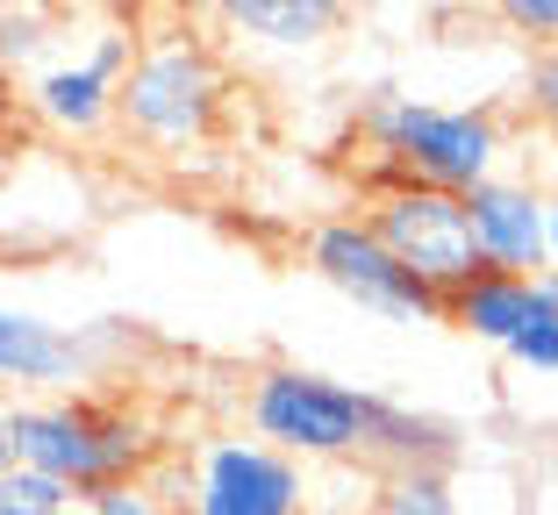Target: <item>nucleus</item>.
I'll use <instances>...</instances> for the list:
<instances>
[{"mask_svg":"<svg viewBox=\"0 0 558 515\" xmlns=\"http://www.w3.org/2000/svg\"><path fill=\"white\" fill-rule=\"evenodd\" d=\"M8 451L22 473L72 487V501L100 487H136L158 466V430L136 416L130 401L100 394H44L8 408Z\"/></svg>","mask_w":558,"mask_h":515,"instance_id":"1","label":"nucleus"},{"mask_svg":"<svg viewBox=\"0 0 558 515\" xmlns=\"http://www.w3.org/2000/svg\"><path fill=\"white\" fill-rule=\"evenodd\" d=\"M222 115H230V65L194 29H165L136 44L130 72L116 79V122L150 150L215 144Z\"/></svg>","mask_w":558,"mask_h":515,"instance_id":"2","label":"nucleus"},{"mask_svg":"<svg viewBox=\"0 0 558 515\" xmlns=\"http://www.w3.org/2000/svg\"><path fill=\"white\" fill-rule=\"evenodd\" d=\"M359 130L379 150V165H395L415 186H444V194H473L501 165V122L487 108H437L415 94H379L365 100Z\"/></svg>","mask_w":558,"mask_h":515,"instance_id":"3","label":"nucleus"},{"mask_svg":"<svg viewBox=\"0 0 558 515\" xmlns=\"http://www.w3.org/2000/svg\"><path fill=\"white\" fill-rule=\"evenodd\" d=\"M373 408L379 394L365 387H344L329 372H308V366H265L244 394V416H251V437L272 444L279 458H359L373 444Z\"/></svg>","mask_w":558,"mask_h":515,"instance_id":"4","label":"nucleus"},{"mask_svg":"<svg viewBox=\"0 0 558 515\" xmlns=\"http://www.w3.org/2000/svg\"><path fill=\"white\" fill-rule=\"evenodd\" d=\"M373 208H365V230L387 244L401 272L429 286V294H451V286L480 280V250H473V222H465V194H444V186H415L395 165H379L373 180Z\"/></svg>","mask_w":558,"mask_h":515,"instance_id":"5","label":"nucleus"},{"mask_svg":"<svg viewBox=\"0 0 558 515\" xmlns=\"http://www.w3.org/2000/svg\"><path fill=\"white\" fill-rule=\"evenodd\" d=\"M301 250H308V266L323 272L337 294L359 301L365 316H379V322H444V294H429L415 272H401L395 258H387V244H379L359 216L315 222Z\"/></svg>","mask_w":558,"mask_h":515,"instance_id":"6","label":"nucleus"},{"mask_svg":"<svg viewBox=\"0 0 558 515\" xmlns=\"http://www.w3.org/2000/svg\"><path fill=\"white\" fill-rule=\"evenodd\" d=\"M308 480L258 437H215L186 466V515H301Z\"/></svg>","mask_w":558,"mask_h":515,"instance_id":"7","label":"nucleus"},{"mask_svg":"<svg viewBox=\"0 0 558 515\" xmlns=\"http://www.w3.org/2000/svg\"><path fill=\"white\" fill-rule=\"evenodd\" d=\"M116 344V330H65V322L36 316L0 301V380L22 387V394H72L86 372L100 366V351Z\"/></svg>","mask_w":558,"mask_h":515,"instance_id":"8","label":"nucleus"},{"mask_svg":"<svg viewBox=\"0 0 558 515\" xmlns=\"http://www.w3.org/2000/svg\"><path fill=\"white\" fill-rule=\"evenodd\" d=\"M465 222H473V250L487 272H509V280H537L544 272V194L523 180H501L465 194Z\"/></svg>","mask_w":558,"mask_h":515,"instance_id":"9","label":"nucleus"},{"mask_svg":"<svg viewBox=\"0 0 558 515\" xmlns=\"http://www.w3.org/2000/svg\"><path fill=\"white\" fill-rule=\"evenodd\" d=\"M29 108L58 136H100L116 122V86L100 79V72H86L80 58H58V65L29 72Z\"/></svg>","mask_w":558,"mask_h":515,"instance_id":"10","label":"nucleus"},{"mask_svg":"<svg viewBox=\"0 0 558 515\" xmlns=\"http://www.w3.org/2000/svg\"><path fill=\"white\" fill-rule=\"evenodd\" d=\"M365 458H379L387 473H451V458H459V430H451L444 416L409 408V401H379Z\"/></svg>","mask_w":558,"mask_h":515,"instance_id":"11","label":"nucleus"},{"mask_svg":"<svg viewBox=\"0 0 558 515\" xmlns=\"http://www.w3.org/2000/svg\"><path fill=\"white\" fill-rule=\"evenodd\" d=\"M444 322L501 351V344H509V336L530 322V280L480 272V280H465V286H451V294H444Z\"/></svg>","mask_w":558,"mask_h":515,"instance_id":"12","label":"nucleus"},{"mask_svg":"<svg viewBox=\"0 0 558 515\" xmlns=\"http://www.w3.org/2000/svg\"><path fill=\"white\" fill-rule=\"evenodd\" d=\"M337 22H344L337 0H230V8H222V29L258 36V44H272V50H308V44H323Z\"/></svg>","mask_w":558,"mask_h":515,"instance_id":"13","label":"nucleus"},{"mask_svg":"<svg viewBox=\"0 0 558 515\" xmlns=\"http://www.w3.org/2000/svg\"><path fill=\"white\" fill-rule=\"evenodd\" d=\"M373 515H459L451 473H379Z\"/></svg>","mask_w":558,"mask_h":515,"instance_id":"14","label":"nucleus"},{"mask_svg":"<svg viewBox=\"0 0 558 515\" xmlns=\"http://www.w3.org/2000/svg\"><path fill=\"white\" fill-rule=\"evenodd\" d=\"M50 29L58 22L44 8H0V65H36L50 50Z\"/></svg>","mask_w":558,"mask_h":515,"instance_id":"15","label":"nucleus"},{"mask_svg":"<svg viewBox=\"0 0 558 515\" xmlns=\"http://www.w3.org/2000/svg\"><path fill=\"white\" fill-rule=\"evenodd\" d=\"M501 358H509V366H523V372H558V322H537V316H530L523 330L501 344Z\"/></svg>","mask_w":558,"mask_h":515,"instance_id":"16","label":"nucleus"},{"mask_svg":"<svg viewBox=\"0 0 558 515\" xmlns=\"http://www.w3.org/2000/svg\"><path fill=\"white\" fill-rule=\"evenodd\" d=\"M523 108H530V122H558V50H530Z\"/></svg>","mask_w":558,"mask_h":515,"instance_id":"17","label":"nucleus"},{"mask_svg":"<svg viewBox=\"0 0 558 515\" xmlns=\"http://www.w3.org/2000/svg\"><path fill=\"white\" fill-rule=\"evenodd\" d=\"M130 58H136V36L122 29V22H100V29H94V50H86L80 65H86V72H100V79L116 86L122 72H130Z\"/></svg>","mask_w":558,"mask_h":515,"instance_id":"18","label":"nucleus"},{"mask_svg":"<svg viewBox=\"0 0 558 515\" xmlns=\"http://www.w3.org/2000/svg\"><path fill=\"white\" fill-rule=\"evenodd\" d=\"M501 22H509L523 44L558 50V0H509V8H501Z\"/></svg>","mask_w":558,"mask_h":515,"instance_id":"19","label":"nucleus"},{"mask_svg":"<svg viewBox=\"0 0 558 515\" xmlns=\"http://www.w3.org/2000/svg\"><path fill=\"white\" fill-rule=\"evenodd\" d=\"M72 515H158V494H150L144 480L136 487H100V494H86Z\"/></svg>","mask_w":558,"mask_h":515,"instance_id":"20","label":"nucleus"},{"mask_svg":"<svg viewBox=\"0 0 558 515\" xmlns=\"http://www.w3.org/2000/svg\"><path fill=\"white\" fill-rule=\"evenodd\" d=\"M530 316L558 322V272H537V280H530Z\"/></svg>","mask_w":558,"mask_h":515,"instance_id":"21","label":"nucleus"},{"mask_svg":"<svg viewBox=\"0 0 558 515\" xmlns=\"http://www.w3.org/2000/svg\"><path fill=\"white\" fill-rule=\"evenodd\" d=\"M544 272H558V200H544Z\"/></svg>","mask_w":558,"mask_h":515,"instance_id":"22","label":"nucleus"},{"mask_svg":"<svg viewBox=\"0 0 558 515\" xmlns=\"http://www.w3.org/2000/svg\"><path fill=\"white\" fill-rule=\"evenodd\" d=\"M15 466V451H8V408H0V473Z\"/></svg>","mask_w":558,"mask_h":515,"instance_id":"23","label":"nucleus"},{"mask_svg":"<svg viewBox=\"0 0 558 515\" xmlns=\"http://www.w3.org/2000/svg\"><path fill=\"white\" fill-rule=\"evenodd\" d=\"M0 515H36V508H22L15 494H0Z\"/></svg>","mask_w":558,"mask_h":515,"instance_id":"24","label":"nucleus"},{"mask_svg":"<svg viewBox=\"0 0 558 515\" xmlns=\"http://www.w3.org/2000/svg\"><path fill=\"white\" fill-rule=\"evenodd\" d=\"M158 515H186V508H158Z\"/></svg>","mask_w":558,"mask_h":515,"instance_id":"25","label":"nucleus"}]
</instances>
